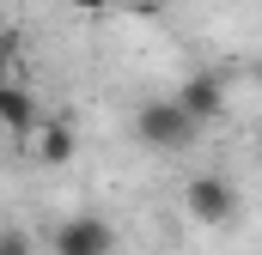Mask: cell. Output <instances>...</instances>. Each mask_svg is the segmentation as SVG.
<instances>
[{"mask_svg": "<svg viewBox=\"0 0 262 255\" xmlns=\"http://www.w3.org/2000/svg\"><path fill=\"white\" fill-rule=\"evenodd\" d=\"M134 140L140 146H152V152H189L201 140V128L171 104V97H146L140 110H134Z\"/></svg>", "mask_w": 262, "mask_h": 255, "instance_id": "1", "label": "cell"}, {"mask_svg": "<svg viewBox=\"0 0 262 255\" xmlns=\"http://www.w3.org/2000/svg\"><path fill=\"white\" fill-rule=\"evenodd\" d=\"M183 207H189V219L195 225H232L238 219V189H232V176H220V170H207V176H189V189H183Z\"/></svg>", "mask_w": 262, "mask_h": 255, "instance_id": "2", "label": "cell"}, {"mask_svg": "<svg viewBox=\"0 0 262 255\" xmlns=\"http://www.w3.org/2000/svg\"><path fill=\"white\" fill-rule=\"evenodd\" d=\"M55 255H116V225L98 213H73L55 225Z\"/></svg>", "mask_w": 262, "mask_h": 255, "instance_id": "3", "label": "cell"}, {"mask_svg": "<svg viewBox=\"0 0 262 255\" xmlns=\"http://www.w3.org/2000/svg\"><path fill=\"white\" fill-rule=\"evenodd\" d=\"M171 104H177L195 128H213V116L226 110V85H220L213 73H189V79L177 85V97H171Z\"/></svg>", "mask_w": 262, "mask_h": 255, "instance_id": "4", "label": "cell"}, {"mask_svg": "<svg viewBox=\"0 0 262 255\" xmlns=\"http://www.w3.org/2000/svg\"><path fill=\"white\" fill-rule=\"evenodd\" d=\"M37 122H43V110H37V97L25 91V85H0V134H12V140H31L37 134Z\"/></svg>", "mask_w": 262, "mask_h": 255, "instance_id": "5", "label": "cell"}, {"mask_svg": "<svg viewBox=\"0 0 262 255\" xmlns=\"http://www.w3.org/2000/svg\"><path fill=\"white\" fill-rule=\"evenodd\" d=\"M31 140H37V158L43 164H73V152H79V134H73L67 116H43Z\"/></svg>", "mask_w": 262, "mask_h": 255, "instance_id": "6", "label": "cell"}, {"mask_svg": "<svg viewBox=\"0 0 262 255\" xmlns=\"http://www.w3.org/2000/svg\"><path fill=\"white\" fill-rule=\"evenodd\" d=\"M0 255H37L31 231H25V225H0Z\"/></svg>", "mask_w": 262, "mask_h": 255, "instance_id": "7", "label": "cell"}, {"mask_svg": "<svg viewBox=\"0 0 262 255\" xmlns=\"http://www.w3.org/2000/svg\"><path fill=\"white\" fill-rule=\"evenodd\" d=\"M67 6H79V12H104V6H116V0H67Z\"/></svg>", "mask_w": 262, "mask_h": 255, "instance_id": "8", "label": "cell"}]
</instances>
